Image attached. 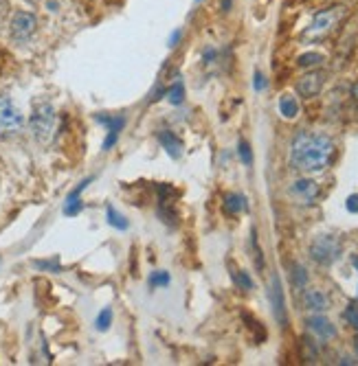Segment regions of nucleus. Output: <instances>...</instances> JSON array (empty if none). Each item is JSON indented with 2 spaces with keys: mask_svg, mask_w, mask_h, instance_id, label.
I'll use <instances>...</instances> for the list:
<instances>
[{
  "mask_svg": "<svg viewBox=\"0 0 358 366\" xmlns=\"http://www.w3.org/2000/svg\"><path fill=\"white\" fill-rule=\"evenodd\" d=\"M334 156V143L325 134L301 132L295 136L293 149H290V165L303 173L323 171Z\"/></svg>",
  "mask_w": 358,
  "mask_h": 366,
  "instance_id": "f257e3e1",
  "label": "nucleus"
},
{
  "mask_svg": "<svg viewBox=\"0 0 358 366\" xmlns=\"http://www.w3.org/2000/svg\"><path fill=\"white\" fill-rule=\"evenodd\" d=\"M55 125H57V114L53 105L49 101H38L29 117V127H31L33 139L42 145L51 143L55 136Z\"/></svg>",
  "mask_w": 358,
  "mask_h": 366,
  "instance_id": "f03ea898",
  "label": "nucleus"
},
{
  "mask_svg": "<svg viewBox=\"0 0 358 366\" xmlns=\"http://www.w3.org/2000/svg\"><path fill=\"white\" fill-rule=\"evenodd\" d=\"M25 127V114L11 97H0V136H16Z\"/></svg>",
  "mask_w": 358,
  "mask_h": 366,
  "instance_id": "7ed1b4c3",
  "label": "nucleus"
},
{
  "mask_svg": "<svg viewBox=\"0 0 358 366\" xmlns=\"http://www.w3.org/2000/svg\"><path fill=\"white\" fill-rule=\"evenodd\" d=\"M341 18H343L341 7H332V9H325V11L317 13L315 20H312V25L306 29L303 40H319V38L328 35Z\"/></svg>",
  "mask_w": 358,
  "mask_h": 366,
  "instance_id": "20e7f679",
  "label": "nucleus"
},
{
  "mask_svg": "<svg viewBox=\"0 0 358 366\" xmlns=\"http://www.w3.org/2000/svg\"><path fill=\"white\" fill-rule=\"evenodd\" d=\"M310 255L317 263L330 265V263L337 261L339 255H341V241L337 237H332V235H321V237H317L315 241H312Z\"/></svg>",
  "mask_w": 358,
  "mask_h": 366,
  "instance_id": "39448f33",
  "label": "nucleus"
},
{
  "mask_svg": "<svg viewBox=\"0 0 358 366\" xmlns=\"http://www.w3.org/2000/svg\"><path fill=\"white\" fill-rule=\"evenodd\" d=\"M38 29V18L31 13V11H16L13 18H11V25H9V31H11V38L16 42H27L29 38H33Z\"/></svg>",
  "mask_w": 358,
  "mask_h": 366,
  "instance_id": "423d86ee",
  "label": "nucleus"
},
{
  "mask_svg": "<svg viewBox=\"0 0 358 366\" xmlns=\"http://www.w3.org/2000/svg\"><path fill=\"white\" fill-rule=\"evenodd\" d=\"M97 121L104 123L108 127V136H106V141H104V149H113L117 139H119V132L123 130L125 125V119L123 117H106V114H97Z\"/></svg>",
  "mask_w": 358,
  "mask_h": 366,
  "instance_id": "0eeeda50",
  "label": "nucleus"
},
{
  "mask_svg": "<svg viewBox=\"0 0 358 366\" xmlns=\"http://www.w3.org/2000/svg\"><path fill=\"white\" fill-rule=\"evenodd\" d=\"M323 81H325L323 73H310V75L301 77L299 84H297L299 95L301 97H317L321 93V88H323Z\"/></svg>",
  "mask_w": 358,
  "mask_h": 366,
  "instance_id": "6e6552de",
  "label": "nucleus"
},
{
  "mask_svg": "<svg viewBox=\"0 0 358 366\" xmlns=\"http://www.w3.org/2000/svg\"><path fill=\"white\" fill-rule=\"evenodd\" d=\"M290 193H293L299 202L303 204H310L312 200H315L319 195V185L315 180H297L293 189H290Z\"/></svg>",
  "mask_w": 358,
  "mask_h": 366,
  "instance_id": "1a4fd4ad",
  "label": "nucleus"
},
{
  "mask_svg": "<svg viewBox=\"0 0 358 366\" xmlns=\"http://www.w3.org/2000/svg\"><path fill=\"white\" fill-rule=\"evenodd\" d=\"M91 180H93V178L82 180L79 185L69 193V198H66V202H64V215L73 217V215H77V213L82 211V200H79V195H82V191H84L88 185H91Z\"/></svg>",
  "mask_w": 358,
  "mask_h": 366,
  "instance_id": "9d476101",
  "label": "nucleus"
},
{
  "mask_svg": "<svg viewBox=\"0 0 358 366\" xmlns=\"http://www.w3.org/2000/svg\"><path fill=\"white\" fill-rule=\"evenodd\" d=\"M308 327H310L312 333H317V336L323 338V340L337 336V329H334V325L330 323L328 318H323V316H312V318L308 320Z\"/></svg>",
  "mask_w": 358,
  "mask_h": 366,
  "instance_id": "9b49d317",
  "label": "nucleus"
},
{
  "mask_svg": "<svg viewBox=\"0 0 358 366\" xmlns=\"http://www.w3.org/2000/svg\"><path fill=\"white\" fill-rule=\"evenodd\" d=\"M159 141H161V145L165 147V151L172 158H181V154H183V141L178 139L174 132H161L159 134Z\"/></svg>",
  "mask_w": 358,
  "mask_h": 366,
  "instance_id": "f8f14e48",
  "label": "nucleus"
},
{
  "mask_svg": "<svg viewBox=\"0 0 358 366\" xmlns=\"http://www.w3.org/2000/svg\"><path fill=\"white\" fill-rule=\"evenodd\" d=\"M271 299H273V309H275V318L281 325H286V307H284V292H281V283L275 277L273 279V290H271Z\"/></svg>",
  "mask_w": 358,
  "mask_h": 366,
  "instance_id": "ddd939ff",
  "label": "nucleus"
},
{
  "mask_svg": "<svg viewBox=\"0 0 358 366\" xmlns=\"http://www.w3.org/2000/svg\"><path fill=\"white\" fill-rule=\"evenodd\" d=\"M303 303L312 311H325L328 309V296L319 290H308L303 296Z\"/></svg>",
  "mask_w": 358,
  "mask_h": 366,
  "instance_id": "4468645a",
  "label": "nucleus"
},
{
  "mask_svg": "<svg viewBox=\"0 0 358 366\" xmlns=\"http://www.w3.org/2000/svg\"><path fill=\"white\" fill-rule=\"evenodd\" d=\"M279 112L284 114L286 119H295L297 114H299V103L295 97H290V95H284L279 99Z\"/></svg>",
  "mask_w": 358,
  "mask_h": 366,
  "instance_id": "2eb2a0df",
  "label": "nucleus"
},
{
  "mask_svg": "<svg viewBox=\"0 0 358 366\" xmlns=\"http://www.w3.org/2000/svg\"><path fill=\"white\" fill-rule=\"evenodd\" d=\"M225 209H227V213H231V215H237V213L246 211V200H244V195H240V193L227 195V200H225Z\"/></svg>",
  "mask_w": 358,
  "mask_h": 366,
  "instance_id": "dca6fc26",
  "label": "nucleus"
},
{
  "mask_svg": "<svg viewBox=\"0 0 358 366\" xmlns=\"http://www.w3.org/2000/svg\"><path fill=\"white\" fill-rule=\"evenodd\" d=\"M167 99H169L172 105H181L183 103V99H185V86H183L181 79H176V84L167 90Z\"/></svg>",
  "mask_w": 358,
  "mask_h": 366,
  "instance_id": "f3484780",
  "label": "nucleus"
},
{
  "mask_svg": "<svg viewBox=\"0 0 358 366\" xmlns=\"http://www.w3.org/2000/svg\"><path fill=\"white\" fill-rule=\"evenodd\" d=\"M106 213H108V224H110V226H113V228H119V231H128V226H130L128 219H125L121 213H117L115 207H108Z\"/></svg>",
  "mask_w": 358,
  "mask_h": 366,
  "instance_id": "a211bd4d",
  "label": "nucleus"
},
{
  "mask_svg": "<svg viewBox=\"0 0 358 366\" xmlns=\"http://www.w3.org/2000/svg\"><path fill=\"white\" fill-rule=\"evenodd\" d=\"M110 325H113V309H110V307H104V309L99 311L97 320H95V327H97L99 331H108Z\"/></svg>",
  "mask_w": 358,
  "mask_h": 366,
  "instance_id": "6ab92c4d",
  "label": "nucleus"
},
{
  "mask_svg": "<svg viewBox=\"0 0 358 366\" xmlns=\"http://www.w3.org/2000/svg\"><path fill=\"white\" fill-rule=\"evenodd\" d=\"M169 274L167 272H163V270H159V272H152V277H150V287H165V285H169Z\"/></svg>",
  "mask_w": 358,
  "mask_h": 366,
  "instance_id": "aec40b11",
  "label": "nucleus"
},
{
  "mask_svg": "<svg viewBox=\"0 0 358 366\" xmlns=\"http://www.w3.org/2000/svg\"><path fill=\"white\" fill-rule=\"evenodd\" d=\"M233 281H235V285L242 287V290H253V279H251L244 270L233 272Z\"/></svg>",
  "mask_w": 358,
  "mask_h": 366,
  "instance_id": "412c9836",
  "label": "nucleus"
},
{
  "mask_svg": "<svg viewBox=\"0 0 358 366\" xmlns=\"http://www.w3.org/2000/svg\"><path fill=\"white\" fill-rule=\"evenodd\" d=\"M323 62V55L321 53H306L299 57V66H317Z\"/></svg>",
  "mask_w": 358,
  "mask_h": 366,
  "instance_id": "4be33fe9",
  "label": "nucleus"
},
{
  "mask_svg": "<svg viewBox=\"0 0 358 366\" xmlns=\"http://www.w3.org/2000/svg\"><path fill=\"white\" fill-rule=\"evenodd\" d=\"M237 149H240V158H242V163H244V165H251V163H253V154H251V145H249V143H246V141H242Z\"/></svg>",
  "mask_w": 358,
  "mask_h": 366,
  "instance_id": "5701e85b",
  "label": "nucleus"
},
{
  "mask_svg": "<svg viewBox=\"0 0 358 366\" xmlns=\"http://www.w3.org/2000/svg\"><path fill=\"white\" fill-rule=\"evenodd\" d=\"M33 265L40 268V270H49V272H60V270H62L57 257H55V259H49V261H35Z\"/></svg>",
  "mask_w": 358,
  "mask_h": 366,
  "instance_id": "b1692460",
  "label": "nucleus"
},
{
  "mask_svg": "<svg viewBox=\"0 0 358 366\" xmlns=\"http://www.w3.org/2000/svg\"><path fill=\"white\" fill-rule=\"evenodd\" d=\"M293 281H295L297 287H303V285H306L308 277H306V270H303L301 265H295V268H293Z\"/></svg>",
  "mask_w": 358,
  "mask_h": 366,
  "instance_id": "393cba45",
  "label": "nucleus"
},
{
  "mask_svg": "<svg viewBox=\"0 0 358 366\" xmlns=\"http://www.w3.org/2000/svg\"><path fill=\"white\" fill-rule=\"evenodd\" d=\"M345 318L349 320V323L354 325V329L358 331V307L356 305H349L347 311H345Z\"/></svg>",
  "mask_w": 358,
  "mask_h": 366,
  "instance_id": "a878e982",
  "label": "nucleus"
},
{
  "mask_svg": "<svg viewBox=\"0 0 358 366\" xmlns=\"http://www.w3.org/2000/svg\"><path fill=\"white\" fill-rule=\"evenodd\" d=\"M347 211L349 213H358V193L347 198Z\"/></svg>",
  "mask_w": 358,
  "mask_h": 366,
  "instance_id": "bb28decb",
  "label": "nucleus"
},
{
  "mask_svg": "<svg viewBox=\"0 0 358 366\" xmlns=\"http://www.w3.org/2000/svg\"><path fill=\"white\" fill-rule=\"evenodd\" d=\"M253 86H255V90H264V88H266V79H264V75H262V73H255V81H253Z\"/></svg>",
  "mask_w": 358,
  "mask_h": 366,
  "instance_id": "cd10ccee",
  "label": "nucleus"
},
{
  "mask_svg": "<svg viewBox=\"0 0 358 366\" xmlns=\"http://www.w3.org/2000/svg\"><path fill=\"white\" fill-rule=\"evenodd\" d=\"M181 35H183V31H181V29H176V31L169 35V47H176L178 40H181Z\"/></svg>",
  "mask_w": 358,
  "mask_h": 366,
  "instance_id": "c85d7f7f",
  "label": "nucleus"
},
{
  "mask_svg": "<svg viewBox=\"0 0 358 366\" xmlns=\"http://www.w3.org/2000/svg\"><path fill=\"white\" fill-rule=\"evenodd\" d=\"M222 9L229 11V9H231V0H222Z\"/></svg>",
  "mask_w": 358,
  "mask_h": 366,
  "instance_id": "c756f323",
  "label": "nucleus"
},
{
  "mask_svg": "<svg viewBox=\"0 0 358 366\" xmlns=\"http://www.w3.org/2000/svg\"><path fill=\"white\" fill-rule=\"evenodd\" d=\"M352 263H354V265H356V270H358V257H354V259H352Z\"/></svg>",
  "mask_w": 358,
  "mask_h": 366,
  "instance_id": "7c9ffc66",
  "label": "nucleus"
},
{
  "mask_svg": "<svg viewBox=\"0 0 358 366\" xmlns=\"http://www.w3.org/2000/svg\"><path fill=\"white\" fill-rule=\"evenodd\" d=\"M354 95H356V97H358V84H356V86H354Z\"/></svg>",
  "mask_w": 358,
  "mask_h": 366,
  "instance_id": "2f4dec72",
  "label": "nucleus"
},
{
  "mask_svg": "<svg viewBox=\"0 0 358 366\" xmlns=\"http://www.w3.org/2000/svg\"><path fill=\"white\" fill-rule=\"evenodd\" d=\"M198 3H200V0H198Z\"/></svg>",
  "mask_w": 358,
  "mask_h": 366,
  "instance_id": "473e14b6",
  "label": "nucleus"
}]
</instances>
